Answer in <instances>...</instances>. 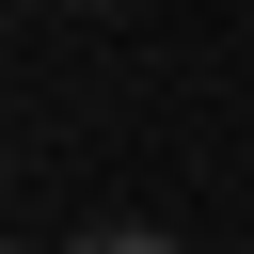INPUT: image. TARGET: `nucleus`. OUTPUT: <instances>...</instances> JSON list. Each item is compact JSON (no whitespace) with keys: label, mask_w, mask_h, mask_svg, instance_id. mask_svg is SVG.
Instances as JSON below:
<instances>
[{"label":"nucleus","mask_w":254,"mask_h":254,"mask_svg":"<svg viewBox=\"0 0 254 254\" xmlns=\"http://www.w3.org/2000/svg\"><path fill=\"white\" fill-rule=\"evenodd\" d=\"M79 254H175V238H159V222H95Z\"/></svg>","instance_id":"f257e3e1"}]
</instances>
